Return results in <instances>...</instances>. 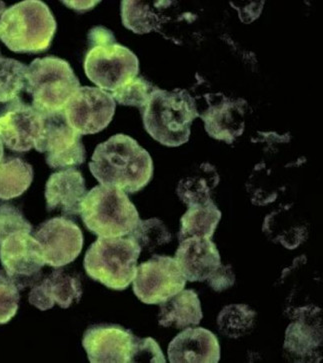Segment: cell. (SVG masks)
<instances>
[{"mask_svg":"<svg viewBox=\"0 0 323 363\" xmlns=\"http://www.w3.org/2000/svg\"><path fill=\"white\" fill-rule=\"evenodd\" d=\"M256 316V311L247 304H230L221 309L216 323L221 335L237 340L254 330Z\"/></svg>","mask_w":323,"mask_h":363,"instance_id":"obj_26","label":"cell"},{"mask_svg":"<svg viewBox=\"0 0 323 363\" xmlns=\"http://www.w3.org/2000/svg\"><path fill=\"white\" fill-rule=\"evenodd\" d=\"M222 213L212 199L203 206L188 207L181 219L178 240L188 238H212Z\"/></svg>","mask_w":323,"mask_h":363,"instance_id":"obj_24","label":"cell"},{"mask_svg":"<svg viewBox=\"0 0 323 363\" xmlns=\"http://www.w3.org/2000/svg\"><path fill=\"white\" fill-rule=\"evenodd\" d=\"M33 168L19 157L0 162V199L9 201L23 196L33 184Z\"/></svg>","mask_w":323,"mask_h":363,"instance_id":"obj_25","label":"cell"},{"mask_svg":"<svg viewBox=\"0 0 323 363\" xmlns=\"http://www.w3.org/2000/svg\"><path fill=\"white\" fill-rule=\"evenodd\" d=\"M81 136L70 128L64 111L45 116L42 135L34 148L46 153V163L53 169L79 167L86 160Z\"/></svg>","mask_w":323,"mask_h":363,"instance_id":"obj_10","label":"cell"},{"mask_svg":"<svg viewBox=\"0 0 323 363\" xmlns=\"http://www.w3.org/2000/svg\"><path fill=\"white\" fill-rule=\"evenodd\" d=\"M80 216L86 228L98 238L130 235L140 220L126 192L101 184L86 194Z\"/></svg>","mask_w":323,"mask_h":363,"instance_id":"obj_4","label":"cell"},{"mask_svg":"<svg viewBox=\"0 0 323 363\" xmlns=\"http://www.w3.org/2000/svg\"><path fill=\"white\" fill-rule=\"evenodd\" d=\"M245 106L244 99L211 94L208 96V108L199 113V118L203 119L204 128L210 138L232 145L244 135Z\"/></svg>","mask_w":323,"mask_h":363,"instance_id":"obj_15","label":"cell"},{"mask_svg":"<svg viewBox=\"0 0 323 363\" xmlns=\"http://www.w3.org/2000/svg\"><path fill=\"white\" fill-rule=\"evenodd\" d=\"M33 225L23 213L11 204L0 206V243L17 233H33Z\"/></svg>","mask_w":323,"mask_h":363,"instance_id":"obj_31","label":"cell"},{"mask_svg":"<svg viewBox=\"0 0 323 363\" xmlns=\"http://www.w3.org/2000/svg\"><path fill=\"white\" fill-rule=\"evenodd\" d=\"M171 363H217L220 345L212 331L203 328H186L169 343Z\"/></svg>","mask_w":323,"mask_h":363,"instance_id":"obj_17","label":"cell"},{"mask_svg":"<svg viewBox=\"0 0 323 363\" xmlns=\"http://www.w3.org/2000/svg\"><path fill=\"white\" fill-rule=\"evenodd\" d=\"M84 67L87 79L111 94L137 77L140 60L132 51L114 41L89 48Z\"/></svg>","mask_w":323,"mask_h":363,"instance_id":"obj_7","label":"cell"},{"mask_svg":"<svg viewBox=\"0 0 323 363\" xmlns=\"http://www.w3.org/2000/svg\"><path fill=\"white\" fill-rule=\"evenodd\" d=\"M174 259L187 281H206L221 264L217 246L210 238H188L179 241Z\"/></svg>","mask_w":323,"mask_h":363,"instance_id":"obj_18","label":"cell"},{"mask_svg":"<svg viewBox=\"0 0 323 363\" xmlns=\"http://www.w3.org/2000/svg\"><path fill=\"white\" fill-rule=\"evenodd\" d=\"M206 281L210 289L216 292H222L230 289L235 284V274L232 265L220 264Z\"/></svg>","mask_w":323,"mask_h":363,"instance_id":"obj_34","label":"cell"},{"mask_svg":"<svg viewBox=\"0 0 323 363\" xmlns=\"http://www.w3.org/2000/svg\"><path fill=\"white\" fill-rule=\"evenodd\" d=\"M140 112L148 135L167 147H178L188 143L191 126L199 118L196 99L181 89L169 91L155 86Z\"/></svg>","mask_w":323,"mask_h":363,"instance_id":"obj_2","label":"cell"},{"mask_svg":"<svg viewBox=\"0 0 323 363\" xmlns=\"http://www.w3.org/2000/svg\"><path fill=\"white\" fill-rule=\"evenodd\" d=\"M19 301L21 294L16 285L0 280V325L9 323L16 316Z\"/></svg>","mask_w":323,"mask_h":363,"instance_id":"obj_32","label":"cell"},{"mask_svg":"<svg viewBox=\"0 0 323 363\" xmlns=\"http://www.w3.org/2000/svg\"><path fill=\"white\" fill-rule=\"evenodd\" d=\"M45 116L16 99L0 111V140L8 150L28 152L42 135Z\"/></svg>","mask_w":323,"mask_h":363,"instance_id":"obj_12","label":"cell"},{"mask_svg":"<svg viewBox=\"0 0 323 363\" xmlns=\"http://www.w3.org/2000/svg\"><path fill=\"white\" fill-rule=\"evenodd\" d=\"M262 231L269 240L288 250H295L308 238V226L293 213V207L284 206L264 219Z\"/></svg>","mask_w":323,"mask_h":363,"instance_id":"obj_21","label":"cell"},{"mask_svg":"<svg viewBox=\"0 0 323 363\" xmlns=\"http://www.w3.org/2000/svg\"><path fill=\"white\" fill-rule=\"evenodd\" d=\"M159 306V323L164 328L184 330L198 326L203 318L200 299L193 289H183Z\"/></svg>","mask_w":323,"mask_h":363,"instance_id":"obj_22","label":"cell"},{"mask_svg":"<svg viewBox=\"0 0 323 363\" xmlns=\"http://www.w3.org/2000/svg\"><path fill=\"white\" fill-rule=\"evenodd\" d=\"M0 280L11 282L19 291L33 286L45 265L38 241L28 233H14L0 243Z\"/></svg>","mask_w":323,"mask_h":363,"instance_id":"obj_8","label":"cell"},{"mask_svg":"<svg viewBox=\"0 0 323 363\" xmlns=\"http://www.w3.org/2000/svg\"><path fill=\"white\" fill-rule=\"evenodd\" d=\"M130 238L145 250L152 252L155 248L167 245L172 240L171 233L159 218H150L142 220L130 233Z\"/></svg>","mask_w":323,"mask_h":363,"instance_id":"obj_29","label":"cell"},{"mask_svg":"<svg viewBox=\"0 0 323 363\" xmlns=\"http://www.w3.org/2000/svg\"><path fill=\"white\" fill-rule=\"evenodd\" d=\"M4 143H2L1 140H0V162L4 160Z\"/></svg>","mask_w":323,"mask_h":363,"instance_id":"obj_37","label":"cell"},{"mask_svg":"<svg viewBox=\"0 0 323 363\" xmlns=\"http://www.w3.org/2000/svg\"><path fill=\"white\" fill-rule=\"evenodd\" d=\"M79 87L74 69L62 58H36L28 68L26 90L33 97L34 108L43 116L64 111Z\"/></svg>","mask_w":323,"mask_h":363,"instance_id":"obj_6","label":"cell"},{"mask_svg":"<svg viewBox=\"0 0 323 363\" xmlns=\"http://www.w3.org/2000/svg\"><path fill=\"white\" fill-rule=\"evenodd\" d=\"M217 170L208 162L201 163L193 174L184 177L177 185V196L188 207L203 206L210 201L213 189L220 184Z\"/></svg>","mask_w":323,"mask_h":363,"instance_id":"obj_23","label":"cell"},{"mask_svg":"<svg viewBox=\"0 0 323 363\" xmlns=\"http://www.w3.org/2000/svg\"><path fill=\"white\" fill-rule=\"evenodd\" d=\"M116 102L98 87L80 86L64 107L70 128L80 135H96L113 121Z\"/></svg>","mask_w":323,"mask_h":363,"instance_id":"obj_11","label":"cell"},{"mask_svg":"<svg viewBox=\"0 0 323 363\" xmlns=\"http://www.w3.org/2000/svg\"><path fill=\"white\" fill-rule=\"evenodd\" d=\"M34 238L41 246L45 264L55 269L74 262L84 246L81 229L65 218L45 221L34 233Z\"/></svg>","mask_w":323,"mask_h":363,"instance_id":"obj_13","label":"cell"},{"mask_svg":"<svg viewBox=\"0 0 323 363\" xmlns=\"http://www.w3.org/2000/svg\"><path fill=\"white\" fill-rule=\"evenodd\" d=\"M86 196V185L81 172L67 168L50 175L45 186L48 211H60L64 216L80 214L81 202Z\"/></svg>","mask_w":323,"mask_h":363,"instance_id":"obj_20","label":"cell"},{"mask_svg":"<svg viewBox=\"0 0 323 363\" xmlns=\"http://www.w3.org/2000/svg\"><path fill=\"white\" fill-rule=\"evenodd\" d=\"M320 314L298 316L285 331L283 350L296 362H319L322 354V323Z\"/></svg>","mask_w":323,"mask_h":363,"instance_id":"obj_16","label":"cell"},{"mask_svg":"<svg viewBox=\"0 0 323 363\" xmlns=\"http://www.w3.org/2000/svg\"><path fill=\"white\" fill-rule=\"evenodd\" d=\"M57 21L40 0H26L7 9L0 18V40L17 53L45 52L50 48Z\"/></svg>","mask_w":323,"mask_h":363,"instance_id":"obj_3","label":"cell"},{"mask_svg":"<svg viewBox=\"0 0 323 363\" xmlns=\"http://www.w3.org/2000/svg\"><path fill=\"white\" fill-rule=\"evenodd\" d=\"M133 292L145 304L169 301L186 287L187 280L174 257L154 255L136 270Z\"/></svg>","mask_w":323,"mask_h":363,"instance_id":"obj_9","label":"cell"},{"mask_svg":"<svg viewBox=\"0 0 323 363\" xmlns=\"http://www.w3.org/2000/svg\"><path fill=\"white\" fill-rule=\"evenodd\" d=\"M135 338L118 324H96L85 331L82 345L91 363H130Z\"/></svg>","mask_w":323,"mask_h":363,"instance_id":"obj_14","label":"cell"},{"mask_svg":"<svg viewBox=\"0 0 323 363\" xmlns=\"http://www.w3.org/2000/svg\"><path fill=\"white\" fill-rule=\"evenodd\" d=\"M82 296L79 277L67 269L58 267L40 284H35L29 294V302L41 311H48L58 304L62 308H69L74 302H79Z\"/></svg>","mask_w":323,"mask_h":363,"instance_id":"obj_19","label":"cell"},{"mask_svg":"<svg viewBox=\"0 0 323 363\" xmlns=\"http://www.w3.org/2000/svg\"><path fill=\"white\" fill-rule=\"evenodd\" d=\"M28 68L18 60L0 55V104L18 99L28 84Z\"/></svg>","mask_w":323,"mask_h":363,"instance_id":"obj_28","label":"cell"},{"mask_svg":"<svg viewBox=\"0 0 323 363\" xmlns=\"http://www.w3.org/2000/svg\"><path fill=\"white\" fill-rule=\"evenodd\" d=\"M6 11V4L4 1H0V18H1L2 14Z\"/></svg>","mask_w":323,"mask_h":363,"instance_id":"obj_38","label":"cell"},{"mask_svg":"<svg viewBox=\"0 0 323 363\" xmlns=\"http://www.w3.org/2000/svg\"><path fill=\"white\" fill-rule=\"evenodd\" d=\"M132 362L165 363L166 359L159 343L153 338H140L136 336L130 358V363Z\"/></svg>","mask_w":323,"mask_h":363,"instance_id":"obj_33","label":"cell"},{"mask_svg":"<svg viewBox=\"0 0 323 363\" xmlns=\"http://www.w3.org/2000/svg\"><path fill=\"white\" fill-rule=\"evenodd\" d=\"M154 87L143 77H135L110 94L114 101L120 106H135L142 111L149 101Z\"/></svg>","mask_w":323,"mask_h":363,"instance_id":"obj_30","label":"cell"},{"mask_svg":"<svg viewBox=\"0 0 323 363\" xmlns=\"http://www.w3.org/2000/svg\"><path fill=\"white\" fill-rule=\"evenodd\" d=\"M89 167L101 185L130 194L144 189L153 177L149 152L123 133L111 136L97 145Z\"/></svg>","mask_w":323,"mask_h":363,"instance_id":"obj_1","label":"cell"},{"mask_svg":"<svg viewBox=\"0 0 323 363\" xmlns=\"http://www.w3.org/2000/svg\"><path fill=\"white\" fill-rule=\"evenodd\" d=\"M115 36L109 29L103 26H96L92 28L89 33V48L92 46L108 45V43H114Z\"/></svg>","mask_w":323,"mask_h":363,"instance_id":"obj_35","label":"cell"},{"mask_svg":"<svg viewBox=\"0 0 323 363\" xmlns=\"http://www.w3.org/2000/svg\"><path fill=\"white\" fill-rule=\"evenodd\" d=\"M142 252L130 236L98 238L85 253L84 267L91 279L113 291H125L135 279Z\"/></svg>","mask_w":323,"mask_h":363,"instance_id":"obj_5","label":"cell"},{"mask_svg":"<svg viewBox=\"0 0 323 363\" xmlns=\"http://www.w3.org/2000/svg\"><path fill=\"white\" fill-rule=\"evenodd\" d=\"M65 6L69 9H74L75 11L84 12L91 11L99 1H62Z\"/></svg>","mask_w":323,"mask_h":363,"instance_id":"obj_36","label":"cell"},{"mask_svg":"<svg viewBox=\"0 0 323 363\" xmlns=\"http://www.w3.org/2000/svg\"><path fill=\"white\" fill-rule=\"evenodd\" d=\"M153 2L121 1V19L126 28L137 34L149 33L159 29L160 19Z\"/></svg>","mask_w":323,"mask_h":363,"instance_id":"obj_27","label":"cell"}]
</instances>
